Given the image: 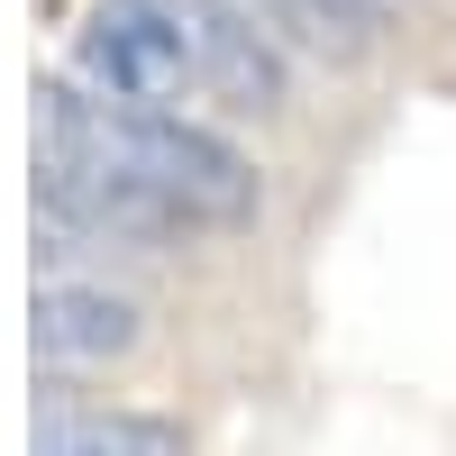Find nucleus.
<instances>
[{
    "label": "nucleus",
    "mask_w": 456,
    "mask_h": 456,
    "mask_svg": "<svg viewBox=\"0 0 456 456\" xmlns=\"http://www.w3.org/2000/svg\"><path fill=\"white\" fill-rule=\"evenodd\" d=\"M37 201L101 238L165 247L201 238V228H247L256 165L174 110H128V101H83L73 83H37Z\"/></svg>",
    "instance_id": "1"
},
{
    "label": "nucleus",
    "mask_w": 456,
    "mask_h": 456,
    "mask_svg": "<svg viewBox=\"0 0 456 456\" xmlns=\"http://www.w3.org/2000/svg\"><path fill=\"white\" fill-rule=\"evenodd\" d=\"M83 83L101 101H128V110H156L192 83V37H183V10L174 0H101L83 19Z\"/></svg>",
    "instance_id": "2"
},
{
    "label": "nucleus",
    "mask_w": 456,
    "mask_h": 456,
    "mask_svg": "<svg viewBox=\"0 0 456 456\" xmlns=\"http://www.w3.org/2000/svg\"><path fill=\"white\" fill-rule=\"evenodd\" d=\"M183 10V37H192V83L228 110H283L292 92V64L283 46L256 28L247 0H174Z\"/></svg>",
    "instance_id": "3"
},
{
    "label": "nucleus",
    "mask_w": 456,
    "mask_h": 456,
    "mask_svg": "<svg viewBox=\"0 0 456 456\" xmlns=\"http://www.w3.org/2000/svg\"><path fill=\"white\" fill-rule=\"evenodd\" d=\"M28 347L46 365H110L137 347V301L101 283H46L28 301Z\"/></svg>",
    "instance_id": "4"
},
{
    "label": "nucleus",
    "mask_w": 456,
    "mask_h": 456,
    "mask_svg": "<svg viewBox=\"0 0 456 456\" xmlns=\"http://www.w3.org/2000/svg\"><path fill=\"white\" fill-rule=\"evenodd\" d=\"M37 456H183V429L156 411H83L37 429Z\"/></svg>",
    "instance_id": "5"
},
{
    "label": "nucleus",
    "mask_w": 456,
    "mask_h": 456,
    "mask_svg": "<svg viewBox=\"0 0 456 456\" xmlns=\"http://www.w3.org/2000/svg\"><path fill=\"white\" fill-rule=\"evenodd\" d=\"M274 10L301 37H320V46H329V37H338V46H365V37L384 28V0H274Z\"/></svg>",
    "instance_id": "6"
}]
</instances>
